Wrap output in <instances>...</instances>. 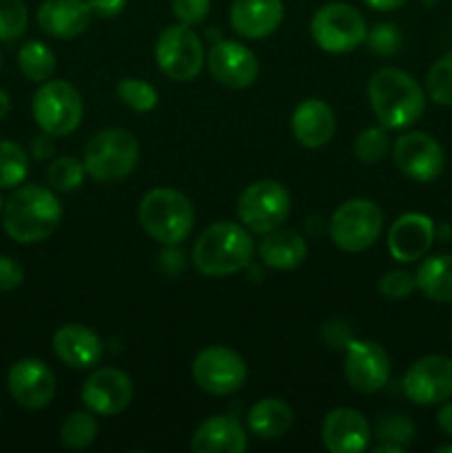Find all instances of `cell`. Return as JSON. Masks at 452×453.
<instances>
[{
	"mask_svg": "<svg viewBox=\"0 0 452 453\" xmlns=\"http://www.w3.org/2000/svg\"><path fill=\"white\" fill-rule=\"evenodd\" d=\"M9 109H12V100H9V93L4 88H0V122L9 115Z\"/></svg>",
	"mask_w": 452,
	"mask_h": 453,
	"instance_id": "obj_45",
	"label": "cell"
},
{
	"mask_svg": "<svg viewBox=\"0 0 452 453\" xmlns=\"http://www.w3.org/2000/svg\"><path fill=\"white\" fill-rule=\"evenodd\" d=\"M306 242L295 230L275 228L264 234L260 246V257L269 268L273 270H292L306 259Z\"/></svg>",
	"mask_w": 452,
	"mask_h": 453,
	"instance_id": "obj_25",
	"label": "cell"
},
{
	"mask_svg": "<svg viewBox=\"0 0 452 453\" xmlns=\"http://www.w3.org/2000/svg\"><path fill=\"white\" fill-rule=\"evenodd\" d=\"M89 9L97 18H115L124 12L127 0H87Z\"/></svg>",
	"mask_w": 452,
	"mask_h": 453,
	"instance_id": "obj_41",
	"label": "cell"
},
{
	"mask_svg": "<svg viewBox=\"0 0 452 453\" xmlns=\"http://www.w3.org/2000/svg\"><path fill=\"white\" fill-rule=\"evenodd\" d=\"M425 91L437 104L452 106V51L439 58L425 75Z\"/></svg>",
	"mask_w": 452,
	"mask_h": 453,
	"instance_id": "obj_31",
	"label": "cell"
},
{
	"mask_svg": "<svg viewBox=\"0 0 452 453\" xmlns=\"http://www.w3.org/2000/svg\"><path fill=\"white\" fill-rule=\"evenodd\" d=\"M18 66L31 82H47L56 71V56L40 40H29L18 51Z\"/></svg>",
	"mask_w": 452,
	"mask_h": 453,
	"instance_id": "obj_28",
	"label": "cell"
},
{
	"mask_svg": "<svg viewBox=\"0 0 452 453\" xmlns=\"http://www.w3.org/2000/svg\"><path fill=\"white\" fill-rule=\"evenodd\" d=\"M62 206L56 195L38 184L22 186L12 193L3 208L4 233L18 243H38L56 233Z\"/></svg>",
	"mask_w": 452,
	"mask_h": 453,
	"instance_id": "obj_1",
	"label": "cell"
},
{
	"mask_svg": "<svg viewBox=\"0 0 452 453\" xmlns=\"http://www.w3.org/2000/svg\"><path fill=\"white\" fill-rule=\"evenodd\" d=\"M97 436V420L93 418V411H75L62 423L60 441L69 449H84L91 445Z\"/></svg>",
	"mask_w": 452,
	"mask_h": 453,
	"instance_id": "obj_30",
	"label": "cell"
},
{
	"mask_svg": "<svg viewBox=\"0 0 452 453\" xmlns=\"http://www.w3.org/2000/svg\"><path fill=\"white\" fill-rule=\"evenodd\" d=\"M377 438L381 442H394V445L406 447L415 438V427H412V423L406 416H384L377 423Z\"/></svg>",
	"mask_w": 452,
	"mask_h": 453,
	"instance_id": "obj_36",
	"label": "cell"
},
{
	"mask_svg": "<svg viewBox=\"0 0 452 453\" xmlns=\"http://www.w3.org/2000/svg\"><path fill=\"white\" fill-rule=\"evenodd\" d=\"M29 13L22 0H0V40L12 42L27 31Z\"/></svg>",
	"mask_w": 452,
	"mask_h": 453,
	"instance_id": "obj_35",
	"label": "cell"
},
{
	"mask_svg": "<svg viewBox=\"0 0 452 453\" xmlns=\"http://www.w3.org/2000/svg\"><path fill=\"white\" fill-rule=\"evenodd\" d=\"M452 451V445H443V447H437V453H448Z\"/></svg>",
	"mask_w": 452,
	"mask_h": 453,
	"instance_id": "obj_47",
	"label": "cell"
},
{
	"mask_svg": "<svg viewBox=\"0 0 452 453\" xmlns=\"http://www.w3.org/2000/svg\"><path fill=\"white\" fill-rule=\"evenodd\" d=\"M208 73L229 88H248L260 75V62L248 47L235 40H222L208 51Z\"/></svg>",
	"mask_w": 452,
	"mask_h": 453,
	"instance_id": "obj_16",
	"label": "cell"
},
{
	"mask_svg": "<svg viewBox=\"0 0 452 453\" xmlns=\"http://www.w3.org/2000/svg\"><path fill=\"white\" fill-rule=\"evenodd\" d=\"M91 16L87 0H44L38 7L40 29L60 40L84 34Z\"/></svg>",
	"mask_w": 452,
	"mask_h": 453,
	"instance_id": "obj_22",
	"label": "cell"
},
{
	"mask_svg": "<svg viewBox=\"0 0 452 453\" xmlns=\"http://www.w3.org/2000/svg\"><path fill=\"white\" fill-rule=\"evenodd\" d=\"M115 93H118V97L129 109L137 111V113H149L158 104V91L146 80L140 78L120 80Z\"/></svg>",
	"mask_w": 452,
	"mask_h": 453,
	"instance_id": "obj_32",
	"label": "cell"
},
{
	"mask_svg": "<svg viewBox=\"0 0 452 453\" xmlns=\"http://www.w3.org/2000/svg\"><path fill=\"white\" fill-rule=\"evenodd\" d=\"M437 425L441 427L443 434L452 436V403H446V405L439 410L437 414Z\"/></svg>",
	"mask_w": 452,
	"mask_h": 453,
	"instance_id": "obj_43",
	"label": "cell"
},
{
	"mask_svg": "<svg viewBox=\"0 0 452 453\" xmlns=\"http://www.w3.org/2000/svg\"><path fill=\"white\" fill-rule=\"evenodd\" d=\"M417 288L428 299L452 303V255H434L419 265L415 274Z\"/></svg>",
	"mask_w": 452,
	"mask_h": 453,
	"instance_id": "obj_27",
	"label": "cell"
},
{
	"mask_svg": "<svg viewBox=\"0 0 452 453\" xmlns=\"http://www.w3.org/2000/svg\"><path fill=\"white\" fill-rule=\"evenodd\" d=\"M53 153H56V142H53L51 133L43 131L31 140V157L38 159V162L53 157Z\"/></svg>",
	"mask_w": 452,
	"mask_h": 453,
	"instance_id": "obj_42",
	"label": "cell"
},
{
	"mask_svg": "<svg viewBox=\"0 0 452 453\" xmlns=\"http://www.w3.org/2000/svg\"><path fill=\"white\" fill-rule=\"evenodd\" d=\"M403 394L415 405L430 407L452 398V358L424 357L408 367L403 376Z\"/></svg>",
	"mask_w": 452,
	"mask_h": 453,
	"instance_id": "obj_12",
	"label": "cell"
},
{
	"mask_svg": "<svg viewBox=\"0 0 452 453\" xmlns=\"http://www.w3.org/2000/svg\"><path fill=\"white\" fill-rule=\"evenodd\" d=\"M35 124L53 137L74 133L80 127L84 115V104L75 87L65 80H49L35 91L31 102Z\"/></svg>",
	"mask_w": 452,
	"mask_h": 453,
	"instance_id": "obj_7",
	"label": "cell"
},
{
	"mask_svg": "<svg viewBox=\"0 0 452 453\" xmlns=\"http://www.w3.org/2000/svg\"><path fill=\"white\" fill-rule=\"evenodd\" d=\"M291 212V195L279 181L261 180L248 186L238 199V217L248 230L266 234L279 228Z\"/></svg>",
	"mask_w": 452,
	"mask_h": 453,
	"instance_id": "obj_10",
	"label": "cell"
},
{
	"mask_svg": "<svg viewBox=\"0 0 452 453\" xmlns=\"http://www.w3.org/2000/svg\"><path fill=\"white\" fill-rule=\"evenodd\" d=\"M7 388L13 401L25 410H44L56 396V379L40 358H20L7 374Z\"/></svg>",
	"mask_w": 452,
	"mask_h": 453,
	"instance_id": "obj_15",
	"label": "cell"
},
{
	"mask_svg": "<svg viewBox=\"0 0 452 453\" xmlns=\"http://www.w3.org/2000/svg\"><path fill=\"white\" fill-rule=\"evenodd\" d=\"M363 3L375 12H394V9L403 7L408 0H363Z\"/></svg>",
	"mask_w": 452,
	"mask_h": 453,
	"instance_id": "obj_44",
	"label": "cell"
},
{
	"mask_svg": "<svg viewBox=\"0 0 452 453\" xmlns=\"http://www.w3.org/2000/svg\"><path fill=\"white\" fill-rule=\"evenodd\" d=\"M310 35L328 53L355 51L368 38L362 13L346 3H328L310 20Z\"/></svg>",
	"mask_w": 452,
	"mask_h": 453,
	"instance_id": "obj_9",
	"label": "cell"
},
{
	"mask_svg": "<svg viewBox=\"0 0 452 453\" xmlns=\"http://www.w3.org/2000/svg\"><path fill=\"white\" fill-rule=\"evenodd\" d=\"M84 164L75 157H58L49 164L47 180L49 186L53 190H60V193H71V190L80 188L84 180Z\"/></svg>",
	"mask_w": 452,
	"mask_h": 453,
	"instance_id": "obj_33",
	"label": "cell"
},
{
	"mask_svg": "<svg viewBox=\"0 0 452 453\" xmlns=\"http://www.w3.org/2000/svg\"><path fill=\"white\" fill-rule=\"evenodd\" d=\"M0 66H3V53H0Z\"/></svg>",
	"mask_w": 452,
	"mask_h": 453,
	"instance_id": "obj_49",
	"label": "cell"
},
{
	"mask_svg": "<svg viewBox=\"0 0 452 453\" xmlns=\"http://www.w3.org/2000/svg\"><path fill=\"white\" fill-rule=\"evenodd\" d=\"M434 242V224L421 212H406L399 217L388 233V250L393 259L412 264L428 255Z\"/></svg>",
	"mask_w": 452,
	"mask_h": 453,
	"instance_id": "obj_18",
	"label": "cell"
},
{
	"mask_svg": "<svg viewBox=\"0 0 452 453\" xmlns=\"http://www.w3.org/2000/svg\"><path fill=\"white\" fill-rule=\"evenodd\" d=\"M173 16L182 22V25H199L204 18L211 12V0H173L171 3Z\"/></svg>",
	"mask_w": 452,
	"mask_h": 453,
	"instance_id": "obj_38",
	"label": "cell"
},
{
	"mask_svg": "<svg viewBox=\"0 0 452 453\" xmlns=\"http://www.w3.org/2000/svg\"><path fill=\"white\" fill-rule=\"evenodd\" d=\"M370 42H372V49H375L377 53H393L394 49H397V42H399L397 27L377 25L375 31L370 34Z\"/></svg>",
	"mask_w": 452,
	"mask_h": 453,
	"instance_id": "obj_40",
	"label": "cell"
},
{
	"mask_svg": "<svg viewBox=\"0 0 452 453\" xmlns=\"http://www.w3.org/2000/svg\"><path fill=\"white\" fill-rule=\"evenodd\" d=\"M191 372H193L195 383L213 396H229V394L238 392L246 380L244 358L235 349L224 348V345L204 348L195 357Z\"/></svg>",
	"mask_w": 452,
	"mask_h": 453,
	"instance_id": "obj_11",
	"label": "cell"
},
{
	"mask_svg": "<svg viewBox=\"0 0 452 453\" xmlns=\"http://www.w3.org/2000/svg\"><path fill=\"white\" fill-rule=\"evenodd\" d=\"M282 20V0H233L230 4V25L244 38H266L279 29Z\"/></svg>",
	"mask_w": 452,
	"mask_h": 453,
	"instance_id": "obj_20",
	"label": "cell"
},
{
	"mask_svg": "<svg viewBox=\"0 0 452 453\" xmlns=\"http://www.w3.org/2000/svg\"><path fill=\"white\" fill-rule=\"evenodd\" d=\"M390 149V137L388 128L386 127H370L366 131H362L355 140V155H357L362 162L375 164L381 162L386 157Z\"/></svg>",
	"mask_w": 452,
	"mask_h": 453,
	"instance_id": "obj_34",
	"label": "cell"
},
{
	"mask_svg": "<svg viewBox=\"0 0 452 453\" xmlns=\"http://www.w3.org/2000/svg\"><path fill=\"white\" fill-rule=\"evenodd\" d=\"M3 208H4V202H3V195H0V215H3Z\"/></svg>",
	"mask_w": 452,
	"mask_h": 453,
	"instance_id": "obj_48",
	"label": "cell"
},
{
	"mask_svg": "<svg viewBox=\"0 0 452 453\" xmlns=\"http://www.w3.org/2000/svg\"><path fill=\"white\" fill-rule=\"evenodd\" d=\"M53 352L65 365L74 370H87L102 361L105 349H102L100 336L91 327L69 323L53 334Z\"/></svg>",
	"mask_w": 452,
	"mask_h": 453,
	"instance_id": "obj_21",
	"label": "cell"
},
{
	"mask_svg": "<svg viewBox=\"0 0 452 453\" xmlns=\"http://www.w3.org/2000/svg\"><path fill=\"white\" fill-rule=\"evenodd\" d=\"M137 219L149 237L164 246H177L195 224L193 203L175 188H153L142 197Z\"/></svg>",
	"mask_w": 452,
	"mask_h": 453,
	"instance_id": "obj_4",
	"label": "cell"
},
{
	"mask_svg": "<svg viewBox=\"0 0 452 453\" xmlns=\"http://www.w3.org/2000/svg\"><path fill=\"white\" fill-rule=\"evenodd\" d=\"M155 62L167 78L175 82H189L198 78L207 65L202 40L189 25H171L158 35L155 42Z\"/></svg>",
	"mask_w": 452,
	"mask_h": 453,
	"instance_id": "obj_8",
	"label": "cell"
},
{
	"mask_svg": "<svg viewBox=\"0 0 452 453\" xmlns=\"http://www.w3.org/2000/svg\"><path fill=\"white\" fill-rule=\"evenodd\" d=\"M253 259V239L233 221L208 226L193 246V264L204 277H229Z\"/></svg>",
	"mask_w": 452,
	"mask_h": 453,
	"instance_id": "obj_3",
	"label": "cell"
},
{
	"mask_svg": "<svg viewBox=\"0 0 452 453\" xmlns=\"http://www.w3.org/2000/svg\"><path fill=\"white\" fill-rule=\"evenodd\" d=\"M292 410L279 398H264L248 411V429L261 441H275L291 432Z\"/></svg>",
	"mask_w": 452,
	"mask_h": 453,
	"instance_id": "obj_26",
	"label": "cell"
},
{
	"mask_svg": "<svg viewBox=\"0 0 452 453\" xmlns=\"http://www.w3.org/2000/svg\"><path fill=\"white\" fill-rule=\"evenodd\" d=\"M417 290V279L406 270H393V273L384 274L379 281V292L386 299H408L412 292Z\"/></svg>",
	"mask_w": 452,
	"mask_h": 453,
	"instance_id": "obj_37",
	"label": "cell"
},
{
	"mask_svg": "<svg viewBox=\"0 0 452 453\" xmlns=\"http://www.w3.org/2000/svg\"><path fill=\"white\" fill-rule=\"evenodd\" d=\"M335 127L337 122L332 109L317 97H308L292 111V135L306 149H319V146L328 144L335 135Z\"/></svg>",
	"mask_w": 452,
	"mask_h": 453,
	"instance_id": "obj_23",
	"label": "cell"
},
{
	"mask_svg": "<svg viewBox=\"0 0 452 453\" xmlns=\"http://www.w3.org/2000/svg\"><path fill=\"white\" fill-rule=\"evenodd\" d=\"M368 100L381 127H412L425 111V93L412 75L399 69H381L368 82Z\"/></svg>",
	"mask_w": 452,
	"mask_h": 453,
	"instance_id": "obj_2",
	"label": "cell"
},
{
	"mask_svg": "<svg viewBox=\"0 0 452 453\" xmlns=\"http://www.w3.org/2000/svg\"><path fill=\"white\" fill-rule=\"evenodd\" d=\"M384 230V212L370 199H348L331 219V237L346 252H363L377 243Z\"/></svg>",
	"mask_w": 452,
	"mask_h": 453,
	"instance_id": "obj_6",
	"label": "cell"
},
{
	"mask_svg": "<svg viewBox=\"0 0 452 453\" xmlns=\"http://www.w3.org/2000/svg\"><path fill=\"white\" fill-rule=\"evenodd\" d=\"M133 401V383L122 370L102 367L96 370L82 388V403L97 416H115Z\"/></svg>",
	"mask_w": 452,
	"mask_h": 453,
	"instance_id": "obj_17",
	"label": "cell"
},
{
	"mask_svg": "<svg viewBox=\"0 0 452 453\" xmlns=\"http://www.w3.org/2000/svg\"><path fill=\"white\" fill-rule=\"evenodd\" d=\"M246 447V432L230 416H213L204 420L191 441V449L198 453H242Z\"/></svg>",
	"mask_w": 452,
	"mask_h": 453,
	"instance_id": "obj_24",
	"label": "cell"
},
{
	"mask_svg": "<svg viewBox=\"0 0 452 453\" xmlns=\"http://www.w3.org/2000/svg\"><path fill=\"white\" fill-rule=\"evenodd\" d=\"M25 279V270L16 259L7 255H0V292H12Z\"/></svg>",
	"mask_w": 452,
	"mask_h": 453,
	"instance_id": "obj_39",
	"label": "cell"
},
{
	"mask_svg": "<svg viewBox=\"0 0 452 453\" xmlns=\"http://www.w3.org/2000/svg\"><path fill=\"white\" fill-rule=\"evenodd\" d=\"M393 157L399 171L415 181H434L446 168V153L434 137L410 131L394 140Z\"/></svg>",
	"mask_w": 452,
	"mask_h": 453,
	"instance_id": "obj_13",
	"label": "cell"
},
{
	"mask_svg": "<svg viewBox=\"0 0 452 453\" xmlns=\"http://www.w3.org/2000/svg\"><path fill=\"white\" fill-rule=\"evenodd\" d=\"M401 451L403 447L394 445V442H381V445L375 449V453H401Z\"/></svg>",
	"mask_w": 452,
	"mask_h": 453,
	"instance_id": "obj_46",
	"label": "cell"
},
{
	"mask_svg": "<svg viewBox=\"0 0 452 453\" xmlns=\"http://www.w3.org/2000/svg\"><path fill=\"white\" fill-rule=\"evenodd\" d=\"M322 438L328 451L359 453L370 445V425L357 410L339 407L323 418Z\"/></svg>",
	"mask_w": 452,
	"mask_h": 453,
	"instance_id": "obj_19",
	"label": "cell"
},
{
	"mask_svg": "<svg viewBox=\"0 0 452 453\" xmlns=\"http://www.w3.org/2000/svg\"><path fill=\"white\" fill-rule=\"evenodd\" d=\"M140 162V144L124 128H105L91 137L84 150V168L102 184H115L133 173Z\"/></svg>",
	"mask_w": 452,
	"mask_h": 453,
	"instance_id": "obj_5",
	"label": "cell"
},
{
	"mask_svg": "<svg viewBox=\"0 0 452 453\" xmlns=\"http://www.w3.org/2000/svg\"><path fill=\"white\" fill-rule=\"evenodd\" d=\"M344 374L350 388L362 394H375L390 379V358L375 341H350L346 348Z\"/></svg>",
	"mask_w": 452,
	"mask_h": 453,
	"instance_id": "obj_14",
	"label": "cell"
},
{
	"mask_svg": "<svg viewBox=\"0 0 452 453\" xmlns=\"http://www.w3.org/2000/svg\"><path fill=\"white\" fill-rule=\"evenodd\" d=\"M29 157L16 142H0V188H16L25 181Z\"/></svg>",
	"mask_w": 452,
	"mask_h": 453,
	"instance_id": "obj_29",
	"label": "cell"
}]
</instances>
